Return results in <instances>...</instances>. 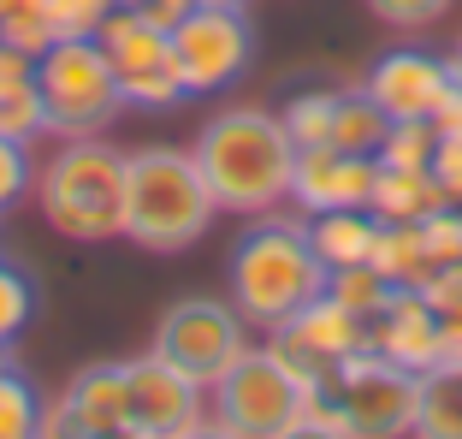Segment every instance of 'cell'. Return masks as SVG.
Here are the masks:
<instances>
[{"instance_id":"f35d334b","label":"cell","mask_w":462,"mask_h":439,"mask_svg":"<svg viewBox=\"0 0 462 439\" xmlns=\"http://www.w3.org/2000/svg\"><path fill=\"white\" fill-rule=\"evenodd\" d=\"M433 131L439 137H462V83H450L445 101L433 107Z\"/></svg>"},{"instance_id":"7a4b0ae2","label":"cell","mask_w":462,"mask_h":439,"mask_svg":"<svg viewBox=\"0 0 462 439\" xmlns=\"http://www.w3.org/2000/svg\"><path fill=\"white\" fill-rule=\"evenodd\" d=\"M327 291V261L309 244V220L297 214H255L237 249H231V309L249 327H285L309 297Z\"/></svg>"},{"instance_id":"4fadbf2b","label":"cell","mask_w":462,"mask_h":439,"mask_svg":"<svg viewBox=\"0 0 462 439\" xmlns=\"http://www.w3.org/2000/svg\"><path fill=\"white\" fill-rule=\"evenodd\" d=\"M439 339H445L439 309L409 285H397L392 303L367 321V344H374L380 357H392L397 369H409V374H433L439 369Z\"/></svg>"},{"instance_id":"bcb514c9","label":"cell","mask_w":462,"mask_h":439,"mask_svg":"<svg viewBox=\"0 0 462 439\" xmlns=\"http://www.w3.org/2000/svg\"><path fill=\"white\" fill-rule=\"evenodd\" d=\"M0 6H6V0H0Z\"/></svg>"},{"instance_id":"52a82bcc","label":"cell","mask_w":462,"mask_h":439,"mask_svg":"<svg viewBox=\"0 0 462 439\" xmlns=\"http://www.w3.org/2000/svg\"><path fill=\"white\" fill-rule=\"evenodd\" d=\"M302 404H309V392L267 357V344L261 350L249 344L244 357L208 386V422L231 427L237 439H279L291 422H302Z\"/></svg>"},{"instance_id":"ab89813d","label":"cell","mask_w":462,"mask_h":439,"mask_svg":"<svg viewBox=\"0 0 462 439\" xmlns=\"http://www.w3.org/2000/svg\"><path fill=\"white\" fill-rule=\"evenodd\" d=\"M279 439H350L344 427H332V422H314V416H302V422H291Z\"/></svg>"},{"instance_id":"83f0119b","label":"cell","mask_w":462,"mask_h":439,"mask_svg":"<svg viewBox=\"0 0 462 439\" xmlns=\"http://www.w3.org/2000/svg\"><path fill=\"white\" fill-rule=\"evenodd\" d=\"M36 416H42L36 386L18 369H0V439H30L36 434Z\"/></svg>"},{"instance_id":"d6a6232c","label":"cell","mask_w":462,"mask_h":439,"mask_svg":"<svg viewBox=\"0 0 462 439\" xmlns=\"http://www.w3.org/2000/svg\"><path fill=\"white\" fill-rule=\"evenodd\" d=\"M450 6H457V0H367V13L380 18V24H392V30H427V24H439Z\"/></svg>"},{"instance_id":"3957f363","label":"cell","mask_w":462,"mask_h":439,"mask_svg":"<svg viewBox=\"0 0 462 439\" xmlns=\"http://www.w3.org/2000/svg\"><path fill=\"white\" fill-rule=\"evenodd\" d=\"M214 214L219 202L190 149L154 143V149H136L125 161V238L131 244L161 249V256L190 249L214 226Z\"/></svg>"},{"instance_id":"d590c367","label":"cell","mask_w":462,"mask_h":439,"mask_svg":"<svg viewBox=\"0 0 462 439\" xmlns=\"http://www.w3.org/2000/svg\"><path fill=\"white\" fill-rule=\"evenodd\" d=\"M30 439H83V427L71 422V410H66V398H42V416H36V434Z\"/></svg>"},{"instance_id":"9c48e42d","label":"cell","mask_w":462,"mask_h":439,"mask_svg":"<svg viewBox=\"0 0 462 439\" xmlns=\"http://www.w3.org/2000/svg\"><path fill=\"white\" fill-rule=\"evenodd\" d=\"M249 54H255V30H249L244 6H208L196 0L190 13L172 24V66L184 78V96H208L244 78Z\"/></svg>"},{"instance_id":"74e56055","label":"cell","mask_w":462,"mask_h":439,"mask_svg":"<svg viewBox=\"0 0 462 439\" xmlns=\"http://www.w3.org/2000/svg\"><path fill=\"white\" fill-rule=\"evenodd\" d=\"M439 327H445V339H439V369L462 374V309L457 315H439Z\"/></svg>"},{"instance_id":"60d3db41","label":"cell","mask_w":462,"mask_h":439,"mask_svg":"<svg viewBox=\"0 0 462 439\" xmlns=\"http://www.w3.org/2000/svg\"><path fill=\"white\" fill-rule=\"evenodd\" d=\"M178 439H237L231 427H219V422H196L190 434H178Z\"/></svg>"},{"instance_id":"d4e9b609","label":"cell","mask_w":462,"mask_h":439,"mask_svg":"<svg viewBox=\"0 0 462 439\" xmlns=\"http://www.w3.org/2000/svg\"><path fill=\"white\" fill-rule=\"evenodd\" d=\"M267 357L279 362V369H285L291 380H297L302 392H309V398H314V392H327L332 369H338V362H327L320 350H309V344H302L291 327H273V339H267Z\"/></svg>"},{"instance_id":"e575fe53","label":"cell","mask_w":462,"mask_h":439,"mask_svg":"<svg viewBox=\"0 0 462 439\" xmlns=\"http://www.w3.org/2000/svg\"><path fill=\"white\" fill-rule=\"evenodd\" d=\"M433 179L445 184L450 202H462V137H439V149H433Z\"/></svg>"},{"instance_id":"277c9868","label":"cell","mask_w":462,"mask_h":439,"mask_svg":"<svg viewBox=\"0 0 462 439\" xmlns=\"http://www.w3.org/2000/svg\"><path fill=\"white\" fill-rule=\"evenodd\" d=\"M125 161L131 154L113 149L107 137H66L30 184L42 202V220L78 244L125 238Z\"/></svg>"},{"instance_id":"ee69618b","label":"cell","mask_w":462,"mask_h":439,"mask_svg":"<svg viewBox=\"0 0 462 439\" xmlns=\"http://www.w3.org/2000/svg\"><path fill=\"white\" fill-rule=\"evenodd\" d=\"M0 369H18L13 362V339H0Z\"/></svg>"},{"instance_id":"ffe728a7","label":"cell","mask_w":462,"mask_h":439,"mask_svg":"<svg viewBox=\"0 0 462 439\" xmlns=\"http://www.w3.org/2000/svg\"><path fill=\"white\" fill-rule=\"evenodd\" d=\"M385 131H392V119L380 113V101L367 96V89H338V113H332V149L344 154H380Z\"/></svg>"},{"instance_id":"8fae6325","label":"cell","mask_w":462,"mask_h":439,"mask_svg":"<svg viewBox=\"0 0 462 439\" xmlns=\"http://www.w3.org/2000/svg\"><path fill=\"white\" fill-rule=\"evenodd\" d=\"M380 184V154H344L332 143L320 149H297L291 166V202L302 214H327V208H367Z\"/></svg>"},{"instance_id":"8d00e7d4","label":"cell","mask_w":462,"mask_h":439,"mask_svg":"<svg viewBox=\"0 0 462 439\" xmlns=\"http://www.w3.org/2000/svg\"><path fill=\"white\" fill-rule=\"evenodd\" d=\"M119 6H131V13H143L149 24H161V30H172L178 18H184V13L196 6V0H119Z\"/></svg>"},{"instance_id":"f1b7e54d","label":"cell","mask_w":462,"mask_h":439,"mask_svg":"<svg viewBox=\"0 0 462 439\" xmlns=\"http://www.w3.org/2000/svg\"><path fill=\"white\" fill-rule=\"evenodd\" d=\"M30 315H36V291H30V279L18 274L13 261H0V339H18V332L30 327Z\"/></svg>"},{"instance_id":"44dd1931","label":"cell","mask_w":462,"mask_h":439,"mask_svg":"<svg viewBox=\"0 0 462 439\" xmlns=\"http://www.w3.org/2000/svg\"><path fill=\"white\" fill-rule=\"evenodd\" d=\"M415 439H462V374H450V369L421 374Z\"/></svg>"},{"instance_id":"8992f818","label":"cell","mask_w":462,"mask_h":439,"mask_svg":"<svg viewBox=\"0 0 462 439\" xmlns=\"http://www.w3.org/2000/svg\"><path fill=\"white\" fill-rule=\"evenodd\" d=\"M36 89L54 137H101L125 107L119 71L96 36H60L36 54Z\"/></svg>"},{"instance_id":"6da1fadb","label":"cell","mask_w":462,"mask_h":439,"mask_svg":"<svg viewBox=\"0 0 462 439\" xmlns=\"http://www.w3.org/2000/svg\"><path fill=\"white\" fill-rule=\"evenodd\" d=\"M196 166H202L208 191H214L219 214H267L291 196V166H297V143H291L285 119L267 107H226L196 131Z\"/></svg>"},{"instance_id":"4dcf8cb0","label":"cell","mask_w":462,"mask_h":439,"mask_svg":"<svg viewBox=\"0 0 462 439\" xmlns=\"http://www.w3.org/2000/svg\"><path fill=\"white\" fill-rule=\"evenodd\" d=\"M421 238H427V256H433V267H462V202L427 214V220H421Z\"/></svg>"},{"instance_id":"b9f144b4","label":"cell","mask_w":462,"mask_h":439,"mask_svg":"<svg viewBox=\"0 0 462 439\" xmlns=\"http://www.w3.org/2000/svg\"><path fill=\"white\" fill-rule=\"evenodd\" d=\"M83 439H143L136 427H107V434H83Z\"/></svg>"},{"instance_id":"cb8c5ba5","label":"cell","mask_w":462,"mask_h":439,"mask_svg":"<svg viewBox=\"0 0 462 439\" xmlns=\"http://www.w3.org/2000/svg\"><path fill=\"white\" fill-rule=\"evenodd\" d=\"M332 113H338V89H302V96L285 101V131L297 149H320L332 137Z\"/></svg>"},{"instance_id":"836d02e7","label":"cell","mask_w":462,"mask_h":439,"mask_svg":"<svg viewBox=\"0 0 462 439\" xmlns=\"http://www.w3.org/2000/svg\"><path fill=\"white\" fill-rule=\"evenodd\" d=\"M36 184V166H30V154H24V143H6L0 137V214L18 202V196Z\"/></svg>"},{"instance_id":"5bb4252c","label":"cell","mask_w":462,"mask_h":439,"mask_svg":"<svg viewBox=\"0 0 462 439\" xmlns=\"http://www.w3.org/2000/svg\"><path fill=\"white\" fill-rule=\"evenodd\" d=\"M101 54H107V66L125 78H136V71H154V66H172V30L149 24L143 13H131V6H113L107 18H101L96 30Z\"/></svg>"},{"instance_id":"ba28073f","label":"cell","mask_w":462,"mask_h":439,"mask_svg":"<svg viewBox=\"0 0 462 439\" xmlns=\"http://www.w3.org/2000/svg\"><path fill=\"white\" fill-rule=\"evenodd\" d=\"M249 321L219 297H184L172 303L154 327V357H166L172 369H184L196 386H214L231 362L249 350Z\"/></svg>"},{"instance_id":"2e32d148","label":"cell","mask_w":462,"mask_h":439,"mask_svg":"<svg viewBox=\"0 0 462 439\" xmlns=\"http://www.w3.org/2000/svg\"><path fill=\"white\" fill-rule=\"evenodd\" d=\"M71 422L83 434H107V427H125V369L119 362H89L78 369L66 386H60Z\"/></svg>"},{"instance_id":"7c38bea8","label":"cell","mask_w":462,"mask_h":439,"mask_svg":"<svg viewBox=\"0 0 462 439\" xmlns=\"http://www.w3.org/2000/svg\"><path fill=\"white\" fill-rule=\"evenodd\" d=\"M450 60L427 54V48H392V54L374 60V71H367V96L380 101L385 119H433V107L445 101L450 89Z\"/></svg>"},{"instance_id":"484cf974","label":"cell","mask_w":462,"mask_h":439,"mask_svg":"<svg viewBox=\"0 0 462 439\" xmlns=\"http://www.w3.org/2000/svg\"><path fill=\"white\" fill-rule=\"evenodd\" d=\"M433 149H439L433 119H392V131H385V143H380V166L415 173V166H433Z\"/></svg>"},{"instance_id":"ac0fdd59","label":"cell","mask_w":462,"mask_h":439,"mask_svg":"<svg viewBox=\"0 0 462 439\" xmlns=\"http://www.w3.org/2000/svg\"><path fill=\"white\" fill-rule=\"evenodd\" d=\"M285 327L297 332V339L309 344V350H320L327 362H344V357H356V350L367 344V321H356L338 297H327V291L302 303V309L285 321Z\"/></svg>"},{"instance_id":"f546056e","label":"cell","mask_w":462,"mask_h":439,"mask_svg":"<svg viewBox=\"0 0 462 439\" xmlns=\"http://www.w3.org/2000/svg\"><path fill=\"white\" fill-rule=\"evenodd\" d=\"M119 89H125V107H172V101H184V78H178V66L136 71V78H125Z\"/></svg>"},{"instance_id":"5b68a950","label":"cell","mask_w":462,"mask_h":439,"mask_svg":"<svg viewBox=\"0 0 462 439\" xmlns=\"http://www.w3.org/2000/svg\"><path fill=\"white\" fill-rule=\"evenodd\" d=\"M415 404H421V374L397 369L374 344L332 369L327 392H314L302 416L344 427L350 439H409L415 434Z\"/></svg>"},{"instance_id":"1f68e13d","label":"cell","mask_w":462,"mask_h":439,"mask_svg":"<svg viewBox=\"0 0 462 439\" xmlns=\"http://www.w3.org/2000/svg\"><path fill=\"white\" fill-rule=\"evenodd\" d=\"M42 6H48V24H54V42H60V36H96L101 18L119 0H42Z\"/></svg>"},{"instance_id":"4316f807","label":"cell","mask_w":462,"mask_h":439,"mask_svg":"<svg viewBox=\"0 0 462 439\" xmlns=\"http://www.w3.org/2000/svg\"><path fill=\"white\" fill-rule=\"evenodd\" d=\"M0 42L18 48V54L36 60L48 42H54V24H48V6L42 0H6L0 6Z\"/></svg>"},{"instance_id":"7bdbcfd3","label":"cell","mask_w":462,"mask_h":439,"mask_svg":"<svg viewBox=\"0 0 462 439\" xmlns=\"http://www.w3.org/2000/svg\"><path fill=\"white\" fill-rule=\"evenodd\" d=\"M450 78L462 83V42H457V48H450Z\"/></svg>"},{"instance_id":"e0dca14e","label":"cell","mask_w":462,"mask_h":439,"mask_svg":"<svg viewBox=\"0 0 462 439\" xmlns=\"http://www.w3.org/2000/svg\"><path fill=\"white\" fill-rule=\"evenodd\" d=\"M309 244H314V256L327 261V274L362 267V261H374L380 220L367 208H327V214H309Z\"/></svg>"},{"instance_id":"d6986e66","label":"cell","mask_w":462,"mask_h":439,"mask_svg":"<svg viewBox=\"0 0 462 439\" xmlns=\"http://www.w3.org/2000/svg\"><path fill=\"white\" fill-rule=\"evenodd\" d=\"M374 267H380L392 285H409V291H421L427 279L439 274L433 256H427L421 226H385V220H380V244H374Z\"/></svg>"},{"instance_id":"f6af8a7d","label":"cell","mask_w":462,"mask_h":439,"mask_svg":"<svg viewBox=\"0 0 462 439\" xmlns=\"http://www.w3.org/2000/svg\"><path fill=\"white\" fill-rule=\"evenodd\" d=\"M208 6H244V0H208Z\"/></svg>"},{"instance_id":"603a6c76","label":"cell","mask_w":462,"mask_h":439,"mask_svg":"<svg viewBox=\"0 0 462 439\" xmlns=\"http://www.w3.org/2000/svg\"><path fill=\"white\" fill-rule=\"evenodd\" d=\"M48 131V113H42V89L36 78H18V83H0V137L6 143H36Z\"/></svg>"},{"instance_id":"9a60e30c","label":"cell","mask_w":462,"mask_h":439,"mask_svg":"<svg viewBox=\"0 0 462 439\" xmlns=\"http://www.w3.org/2000/svg\"><path fill=\"white\" fill-rule=\"evenodd\" d=\"M439 208H450V196H445V184L433 179V166H415V173L380 166V184H374V196H367V214L385 220V226H421L427 214H439Z\"/></svg>"},{"instance_id":"30bf717a","label":"cell","mask_w":462,"mask_h":439,"mask_svg":"<svg viewBox=\"0 0 462 439\" xmlns=\"http://www.w3.org/2000/svg\"><path fill=\"white\" fill-rule=\"evenodd\" d=\"M119 369H125V427H136L143 439H178L196 422H208V386H196L166 357L143 350Z\"/></svg>"},{"instance_id":"7402d4cb","label":"cell","mask_w":462,"mask_h":439,"mask_svg":"<svg viewBox=\"0 0 462 439\" xmlns=\"http://www.w3.org/2000/svg\"><path fill=\"white\" fill-rule=\"evenodd\" d=\"M392 279L374 267V261H362V267H338V274H327V297H338L344 309H350L356 321H374L392 303Z\"/></svg>"}]
</instances>
